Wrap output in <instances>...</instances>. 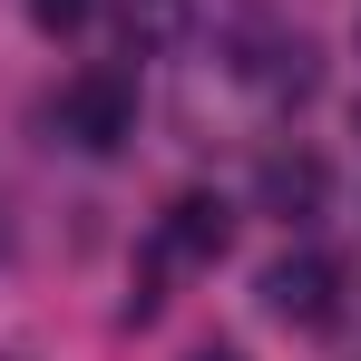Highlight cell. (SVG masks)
<instances>
[{
	"label": "cell",
	"instance_id": "6da1fadb",
	"mask_svg": "<svg viewBox=\"0 0 361 361\" xmlns=\"http://www.w3.org/2000/svg\"><path fill=\"white\" fill-rule=\"evenodd\" d=\"M59 137L88 147V157H118L127 137H137V78L127 68H78L59 88Z\"/></svg>",
	"mask_w": 361,
	"mask_h": 361
},
{
	"label": "cell",
	"instance_id": "277c9868",
	"mask_svg": "<svg viewBox=\"0 0 361 361\" xmlns=\"http://www.w3.org/2000/svg\"><path fill=\"white\" fill-rule=\"evenodd\" d=\"M235 235V215L215 205V195H176L166 205V225H157V274H185V264H215Z\"/></svg>",
	"mask_w": 361,
	"mask_h": 361
},
{
	"label": "cell",
	"instance_id": "3957f363",
	"mask_svg": "<svg viewBox=\"0 0 361 361\" xmlns=\"http://www.w3.org/2000/svg\"><path fill=\"white\" fill-rule=\"evenodd\" d=\"M235 78L244 88H264V98H312V39L302 30H244L235 39Z\"/></svg>",
	"mask_w": 361,
	"mask_h": 361
},
{
	"label": "cell",
	"instance_id": "7a4b0ae2",
	"mask_svg": "<svg viewBox=\"0 0 361 361\" xmlns=\"http://www.w3.org/2000/svg\"><path fill=\"white\" fill-rule=\"evenodd\" d=\"M254 293H264V312H274V322L322 332V322L342 312V274H332V264L302 244V254H274V264H264V283H254Z\"/></svg>",
	"mask_w": 361,
	"mask_h": 361
},
{
	"label": "cell",
	"instance_id": "9c48e42d",
	"mask_svg": "<svg viewBox=\"0 0 361 361\" xmlns=\"http://www.w3.org/2000/svg\"><path fill=\"white\" fill-rule=\"evenodd\" d=\"M0 361H20V352H0Z\"/></svg>",
	"mask_w": 361,
	"mask_h": 361
},
{
	"label": "cell",
	"instance_id": "5b68a950",
	"mask_svg": "<svg viewBox=\"0 0 361 361\" xmlns=\"http://www.w3.org/2000/svg\"><path fill=\"white\" fill-rule=\"evenodd\" d=\"M254 195H264V215H283V225H302V215H322V195H332V176H322V157H312V147H274V157L254 166Z\"/></svg>",
	"mask_w": 361,
	"mask_h": 361
},
{
	"label": "cell",
	"instance_id": "ba28073f",
	"mask_svg": "<svg viewBox=\"0 0 361 361\" xmlns=\"http://www.w3.org/2000/svg\"><path fill=\"white\" fill-rule=\"evenodd\" d=\"M195 361H235V352H195Z\"/></svg>",
	"mask_w": 361,
	"mask_h": 361
},
{
	"label": "cell",
	"instance_id": "8992f818",
	"mask_svg": "<svg viewBox=\"0 0 361 361\" xmlns=\"http://www.w3.org/2000/svg\"><path fill=\"white\" fill-rule=\"evenodd\" d=\"M185 20H195L185 0H127V39H137V49H176Z\"/></svg>",
	"mask_w": 361,
	"mask_h": 361
},
{
	"label": "cell",
	"instance_id": "52a82bcc",
	"mask_svg": "<svg viewBox=\"0 0 361 361\" xmlns=\"http://www.w3.org/2000/svg\"><path fill=\"white\" fill-rule=\"evenodd\" d=\"M30 20L59 39V30H78V20H88V0H30Z\"/></svg>",
	"mask_w": 361,
	"mask_h": 361
}]
</instances>
